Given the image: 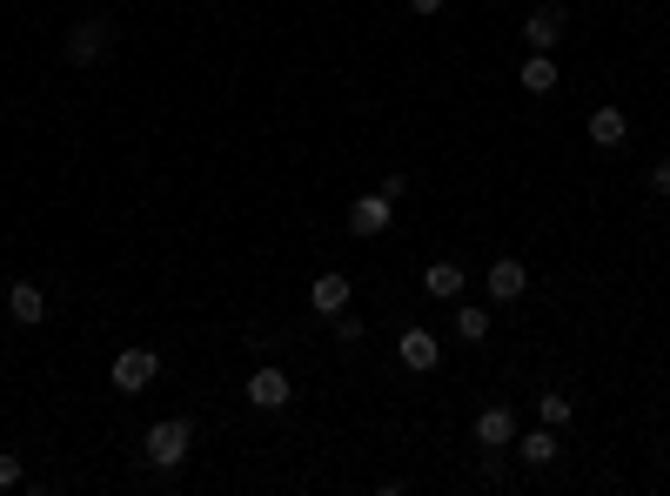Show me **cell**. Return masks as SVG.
Wrapping results in <instances>:
<instances>
[{
    "mask_svg": "<svg viewBox=\"0 0 670 496\" xmlns=\"http://www.w3.org/2000/svg\"><path fill=\"white\" fill-rule=\"evenodd\" d=\"M188 443H195V429L181 423V416H168V423L148 429V463H155V470H181V463H188Z\"/></svg>",
    "mask_w": 670,
    "mask_h": 496,
    "instance_id": "6da1fadb",
    "label": "cell"
},
{
    "mask_svg": "<svg viewBox=\"0 0 670 496\" xmlns=\"http://www.w3.org/2000/svg\"><path fill=\"white\" fill-rule=\"evenodd\" d=\"M61 54H67V68H94V61L108 54V21H101V14L74 21L67 27V41H61Z\"/></svg>",
    "mask_w": 670,
    "mask_h": 496,
    "instance_id": "7a4b0ae2",
    "label": "cell"
},
{
    "mask_svg": "<svg viewBox=\"0 0 670 496\" xmlns=\"http://www.w3.org/2000/svg\"><path fill=\"white\" fill-rule=\"evenodd\" d=\"M108 376H114V389H121V396H134V389H148L161 376V356H155V349H121Z\"/></svg>",
    "mask_w": 670,
    "mask_h": 496,
    "instance_id": "3957f363",
    "label": "cell"
},
{
    "mask_svg": "<svg viewBox=\"0 0 670 496\" xmlns=\"http://www.w3.org/2000/svg\"><path fill=\"white\" fill-rule=\"evenodd\" d=\"M402 362H409V369H436V362H443V336H436V329H402Z\"/></svg>",
    "mask_w": 670,
    "mask_h": 496,
    "instance_id": "277c9868",
    "label": "cell"
},
{
    "mask_svg": "<svg viewBox=\"0 0 670 496\" xmlns=\"http://www.w3.org/2000/svg\"><path fill=\"white\" fill-rule=\"evenodd\" d=\"M309 309L315 316H342V309H349V275H315L309 282Z\"/></svg>",
    "mask_w": 670,
    "mask_h": 496,
    "instance_id": "5b68a950",
    "label": "cell"
},
{
    "mask_svg": "<svg viewBox=\"0 0 670 496\" xmlns=\"http://www.w3.org/2000/svg\"><path fill=\"white\" fill-rule=\"evenodd\" d=\"M476 443H483V450H510V443H516V416L503 403L483 409V416H476Z\"/></svg>",
    "mask_w": 670,
    "mask_h": 496,
    "instance_id": "8992f818",
    "label": "cell"
},
{
    "mask_svg": "<svg viewBox=\"0 0 670 496\" xmlns=\"http://www.w3.org/2000/svg\"><path fill=\"white\" fill-rule=\"evenodd\" d=\"M563 27H570V21H563V7H536L530 21H523V34H530L536 54H550V47L563 41Z\"/></svg>",
    "mask_w": 670,
    "mask_h": 496,
    "instance_id": "52a82bcc",
    "label": "cell"
},
{
    "mask_svg": "<svg viewBox=\"0 0 670 496\" xmlns=\"http://www.w3.org/2000/svg\"><path fill=\"white\" fill-rule=\"evenodd\" d=\"M523 289H530L523 262H516V255H496V262H490V295H496V302H516Z\"/></svg>",
    "mask_w": 670,
    "mask_h": 496,
    "instance_id": "ba28073f",
    "label": "cell"
},
{
    "mask_svg": "<svg viewBox=\"0 0 670 496\" xmlns=\"http://www.w3.org/2000/svg\"><path fill=\"white\" fill-rule=\"evenodd\" d=\"M248 403L255 409H282L289 403V376H282V369H255V376H248Z\"/></svg>",
    "mask_w": 670,
    "mask_h": 496,
    "instance_id": "9c48e42d",
    "label": "cell"
},
{
    "mask_svg": "<svg viewBox=\"0 0 670 496\" xmlns=\"http://www.w3.org/2000/svg\"><path fill=\"white\" fill-rule=\"evenodd\" d=\"M389 208H396V202L376 188V195H362V202L349 208V228H356V235H382V228H389Z\"/></svg>",
    "mask_w": 670,
    "mask_h": 496,
    "instance_id": "30bf717a",
    "label": "cell"
},
{
    "mask_svg": "<svg viewBox=\"0 0 670 496\" xmlns=\"http://www.w3.org/2000/svg\"><path fill=\"white\" fill-rule=\"evenodd\" d=\"M423 289L436 295V302H456V295H463V262H429V269H423Z\"/></svg>",
    "mask_w": 670,
    "mask_h": 496,
    "instance_id": "8fae6325",
    "label": "cell"
},
{
    "mask_svg": "<svg viewBox=\"0 0 670 496\" xmlns=\"http://www.w3.org/2000/svg\"><path fill=\"white\" fill-rule=\"evenodd\" d=\"M624 135H630L624 108H597L590 114V141H597V148H624Z\"/></svg>",
    "mask_w": 670,
    "mask_h": 496,
    "instance_id": "7c38bea8",
    "label": "cell"
},
{
    "mask_svg": "<svg viewBox=\"0 0 670 496\" xmlns=\"http://www.w3.org/2000/svg\"><path fill=\"white\" fill-rule=\"evenodd\" d=\"M7 302H14V322H27V329L47 316V295L34 289V282H14V289H7Z\"/></svg>",
    "mask_w": 670,
    "mask_h": 496,
    "instance_id": "4fadbf2b",
    "label": "cell"
},
{
    "mask_svg": "<svg viewBox=\"0 0 670 496\" xmlns=\"http://www.w3.org/2000/svg\"><path fill=\"white\" fill-rule=\"evenodd\" d=\"M516 81H523V88H530V94H550V88H557V81H563V74H557V61H550V54H530Z\"/></svg>",
    "mask_w": 670,
    "mask_h": 496,
    "instance_id": "5bb4252c",
    "label": "cell"
},
{
    "mask_svg": "<svg viewBox=\"0 0 670 496\" xmlns=\"http://www.w3.org/2000/svg\"><path fill=\"white\" fill-rule=\"evenodd\" d=\"M516 456H523V463H557V429H550V423L530 429V436L516 443Z\"/></svg>",
    "mask_w": 670,
    "mask_h": 496,
    "instance_id": "9a60e30c",
    "label": "cell"
},
{
    "mask_svg": "<svg viewBox=\"0 0 670 496\" xmlns=\"http://www.w3.org/2000/svg\"><path fill=\"white\" fill-rule=\"evenodd\" d=\"M536 416H543L550 429H563V423H570V396H557V389H543V396H536Z\"/></svg>",
    "mask_w": 670,
    "mask_h": 496,
    "instance_id": "2e32d148",
    "label": "cell"
},
{
    "mask_svg": "<svg viewBox=\"0 0 670 496\" xmlns=\"http://www.w3.org/2000/svg\"><path fill=\"white\" fill-rule=\"evenodd\" d=\"M456 336L483 342V336H490V316H483V309H456Z\"/></svg>",
    "mask_w": 670,
    "mask_h": 496,
    "instance_id": "e0dca14e",
    "label": "cell"
},
{
    "mask_svg": "<svg viewBox=\"0 0 670 496\" xmlns=\"http://www.w3.org/2000/svg\"><path fill=\"white\" fill-rule=\"evenodd\" d=\"M14 483H21V456L0 450V490H14Z\"/></svg>",
    "mask_w": 670,
    "mask_h": 496,
    "instance_id": "ac0fdd59",
    "label": "cell"
},
{
    "mask_svg": "<svg viewBox=\"0 0 670 496\" xmlns=\"http://www.w3.org/2000/svg\"><path fill=\"white\" fill-rule=\"evenodd\" d=\"M335 342H362V322L349 316V309H342V316H335Z\"/></svg>",
    "mask_w": 670,
    "mask_h": 496,
    "instance_id": "d6986e66",
    "label": "cell"
},
{
    "mask_svg": "<svg viewBox=\"0 0 670 496\" xmlns=\"http://www.w3.org/2000/svg\"><path fill=\"white\" fill-rule=\"evenodd\" d=\"M650 195H670V161H657V168H650Z\"/></svg>",
    "mask_w": 670,
    "mask_h": 496,
    "instance_id": "ffe728a7",
    "label": "cell"
},
{
    "mask_svg": "<svg viewBox=\"0 0 670 496\" xmlns=\"http://www.w3.org/2000/svg\"><path fill=\"white\" fill-rule=\"evenodd\" d=\"M409 7H416V14H436V7H443V0H409Z\"/></svg>",
    "mask_w": 670,
    "mask_h": 496,
    "instance_id": "44dd1931",
    "label": "cell"
}]
</instances>
